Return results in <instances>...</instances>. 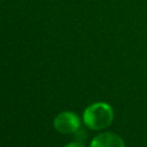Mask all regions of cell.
Listing matches in <instances>:
<instances>
[{"mask_svg":"<svg viewBox=\"0 0 147 147\" xmlns=\"http://www.w3.org/2000/svg\"><path fill=\"white\" fill-rule=\"evenodd\" d=\"M114 118L113 108L106 102H95L90 105L83 115L85 125L92 130H102L108 127Z\"/></svg>","mask_w":147,"mask_h":147,"instance_id":"1","label":"cell"},{"mask_svg":"<svg viewBox=\"0 0 147 147\" xmlns=\"http://www.w3.org/2000/svg\"><path fill=\"white\" fill-rule=\"evenodd\" d=\"M80 119L79 117L71 111H63L59 114L54 119V127L64 134L75 133L79 130Z\"/></svg>","mask_w":147,"mask_h":147,"instance_id":"2","label":"cell"},{"mask_svg":"<svg viewBox=\"0 0 147 147\" xmlns=\"http://www.w3.org/2000/svg\"><path fill=\"white\" fill-rule=\"evenodd\" d=\"M90 147H125V145L118 134L113 132H103L93 138Z\"/></svg>","mask_w":147,"mask_h":147,"instance_id":"3","label":"cell"},{"mask_svg":"<svg viewBox=\"0 0 147 147\" xmlns=\"http://www.w3.org/2000/svg\"><path fill=\"white\" fill-rule=\"evenodd\" d=\"M64 147H85L82 142H78V141H76V142H70V144H68L67 146H64Z\"/></svg>","mask_w":147,"mask_h":147,"instance_id":"4","label":"cell"}]
</instances>
